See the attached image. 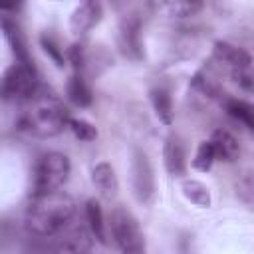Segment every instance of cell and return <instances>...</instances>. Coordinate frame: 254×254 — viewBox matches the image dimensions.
<instances>
[{
  "mask_svg": "<svg viewBox=\"0 0 254 254\" xmlns=\"http://www.w3.org/2000/svg\"><path fill=\"white\" fill-rule=\"evenodd\" d=\"M77 204L75 200L64 192V190H50V192H38L32 194L24 224L30 234L38 238H52L67 230L71 220L75 218Z\"/></svg>",
  "mask_w": 254,
  "mask_h": 254,
  "instance_id": "obj_1",
  "label": "cell"
},
{
  "mask_svg": "<svg viewBox=\"0 0 254 254\" xmlns=\"http://www.w3.org/2000/svg\"><path fill=\"white\" fill-rule=\"evenodd\" d=\"M69 119V111L58 95L38 91L32 99L22 103V111L18 115L16 125L20 131L32 137L50 139L67 129Z\"/></svg>",
  "mask_w": 254,
  "mask_h": 254,
  "instance_id": "obj_2",
  "label": "cell"
},
{
  "mask_svg": "<svg viewBox=\"0 0 254 254\" xmlns=\"http://www.w3.org/2000/svg\"><path fill=\"white\" fill-rule=\"evenodd\" d=\"M107 232L119 254H147V240L137 216L125 208L115 206L107 218Z\"/></svg>",
  "mask_w": 254,
  "mask_h": 254,
  "instance_id": "obj_3",
  "label": "cell"
},
{
  "mask_svg": "<svg viewBox=\"0 0 254 254\" xmlns=\"http://www.w3.org/2000/svg\"><path fill=\"white\" fill-rule=\"evenodd\" d=\"M71 175V163L65 153L48 151L38 157L32 171V194L62 190Z\"/></svg>",
  "mask_w": 254,
  "mask_h": 254,
  "instance_id": "obj_4",
  "label": "cell"
},
{
  "mask_svg": "<svg viewBox=\"0 0 254 254\" xmlns=\"http://www.w3.org/2000/svg\"><path fill=\"white\" fill-rule=\"evenodd\" d=\"M38 71L34 64H12L2 77V97L4 101L26 103L38 93Z\"/></svg>",
  "mask_w": 254,
  "mask_h": 254,
  "instance_id": "obj_5",
  "label": "cell"
},
{
  "mask_svg": "<svg viewBox=\"0 0 254 254\" xmlns=\"http://www.w3.org/2000/svg\"><path fill=\"white\" fill-rule=\"evenodd\" d=\"M131 187H133L135 198L141 204L153 202L155 190H157L155 171H153L147 151L141 147H133L131 151Z\"/></svg>",
  "mask_w": 254,
  "mask_h": 254,
  "instance_id": "obj_6",
  "label": "cell"
},
{
  "mask_svg": "<svg viewBox=\"0 0 254 254\" xmlns=\"http://www.w3.org/2000/svg\"><path fill=\"white\" fill-rule=\"evenodd\" d=\"M119 48L121 52L131 58L139 60L143 58V46H141V18L137 14H129L119 24Z\"/></svg>",
  "mask_w": 254,
  "mask_h": 254,
  "instance_id": "obj_7",
  "label": "cell"
},
{
  "mask_svg": "<svg viewBox=\"0 0 254 254\" xmlns=\"http://www.w3.org/2000/svg\"><path fill=\"white\" fill-rule=\"evenodd\" d=\"M101 16H103L101 2H95V0L81 2L79 6L73 8V12L69 16V28L75 36H83L101 22Z\"/></svg>",
  "mask_w": 254,
  "mask_h": 254,
  "instance_id": "obj_8",
  "label": "cell"
},
{
  "mask_svg": "<svg viewBox=\"0 0 254 254\" xmlns=\"http://www.w3.org/2000/svg\"><path fill=\"white\" fill-rule=\"evenodd\" d=\"M212 58L230 69V73L234 71H240V69H246L252 65V56L244 50V48H238L230 42H214V48H212Z\"/></svg>",
  "mask_w": 254,
  "mask_h": 254,
  "instance_id": "obj_9",
  "label": "cell"
},
{
  "mask_svg": "<svg viewBox=\"0 0 254 254\" xmlns=\"http://www.w3.org/2000/svg\"><path fill=\"white\" fill-rule=\"evenodd\" d=\"M163 163L169 175L183 177L187 173V153L185 145L177 135H169L163 143Z\"/></svg>",
  "mask_w": 254,
  "mask_h": 254,
  "instance_id": "obj_10",
  "label": "cell"
},
{
  "mask_svg": "<svg viewBox=\"0 0 254 254\" xmlns=\"http://www.w3.org/2000/svg\"><path fill=\"white\" fill-rule=\"evenodd\" d=\"M91 183L103 198H113L119 190V181L115 169L107 161H99L91 167Z\"/></svg>",
  "mask_w": 254,
  "mask_h": 254,
  "instance_id": "obj_11",
  "label": "cell"
},
{
  "mask_svg": "<svg viewBox=\"0 0 254 254\" xmlns=\"http://www.w3.org/2000/svg\"><path fill=\"white\" fill-rule=\"evenodd\" d=\"M91 240L93 236L87 228H73L58 242L52 254H91Z\"/></svg>",
  "mask_w": 254,
  "mask_h": 254,
  "instance_id": "obj_12",
  "label": "cell"
},
{
  "mask_svg": "<svg viewBox=\"0 0 254 254\" xmlns=\"http://www.w3.org/2000/svg\"><path fill=\"white\" fill-rule=\"evenodd\" d=\"M2 30H4V36H6L8 44L12 46L16 62H20V64H34V60L30 58V52L26 48V38H24L20 26L8 14H4V18H2Z\"/></svg>",
  "mask_w": 254,
  "mask_h": 254,
  "instance_id": "obj_13",
  "label": "cell"
},
{
  "mask_svg": "<svg viewBox=\"0 0 254 254\" xmlns=\"http://www.w3.org/2000/svg\"><path fill=\"white\" fill-rule=\"evenodd\" d=\"M212 149H214V155H216V161H224V163H232L238 155H240V145L236 141V137L226 131V129H216L212 131V135L208 137Z\"/></svg>",
  "mask_w": 254,
  "mask_h": 254,
  "instance_id": "obj_14",
  "label": "cell"
},
{
  "mask_svg": "<svg viewBox=\"0 0 254 254\" xmlns=\"http://www.w3.org/2000/svg\"><path fill=\"white\" fill-rule=\"evenodd\" d=\"M83 216H85L87 230L93 236V240H97L99 244H105V240H107V222H105V216H103V210H101L99 200L89 198L85 202Z\"/></svg>",
  "mask_w": 254,
  "mask_h": 254,
  "instance_id": "obj_15",
  "label": "cell"
},
{
  "mask_svg": "<svg viewBox=\"0 0 254 254\" xmlns=\"http://www.w3.org/2000/svg\"><path fill=\"white\" fill-rule=\"evenodd\" d=\"M65 93H67V99H69L75 107H89L91 101H93L91 87L87 85L83 73H71V77L67 79Z\"/></svg>",
  "mask_w": 254,
  "mask_h": 254,
  "instance_id": "obj_16",
  "label": "cell"
},
{
  "mask_svg": "<svg viewBox=\"0 0 254 254\" xmlns=\"http://www.w3.org/2000/svg\"><path fill=\"white\" fill-rule=\"evenodd\" d=\"M149 99H151L153 111H155V115L159 117V121L165 123V125H171V123H173V115H175L171 93H169L165 87L157 85V87H153V89L149 91Z\"/></svg>",
  "mask_w": 254,
  "mask_h": 254,
  "instance_id": "obj_17",
  "label": "cell"
},
{
  "mask_svg": "<svg viewBox=\"0 0 254 254\" xmlns=\"http://www.w3.org/2000/svg\"><path fill=\"white\" fill-rule=\"evenodd\" d=\"M224 109H226V113H228L234 121L242 123L246 129H250V131L254 133V103H252V101L238 99V97H230V99H226Z\"/></svg>",
  "mask_w": 254,
  "mask_h": 254,
  "instance_id": "obj_18",
  "label": "cell"
},
{
  "mask_svg": "<svg viewBox=\"0 0 254 254\" xmlns=\"http://www.w3.org/2000/svg\"><path fill=\"white\" fill-rule=\"evenodd\" d=\"M181 190L185 194V198L189 202H192L194 206H200V208H208L212 204V198H210V190L206 185H202L200 181H194V179H185L183 185H181Z\"/></svg>",
  "mask_w": 254,
  "mask_h": 254,
  "instance_id": "obj_19",
  "label": "cell"
},
{
  "mask_svg": "<svg viewBox=\"0 0 254 254\" xmlns=\"http://www.w3.org/2000/svg\"><path fill=\"white\" fill-rule=\"evenodd\" d=\"M216 163V155H214V149L210 145V141H200V145L196 147V153H194V159H192V169L196 171H210V167Z\"/></svg>",
  "mask_w": 254,
  "mask_h": 254,
  "instance_id": "obj_20",
  "label": "cell"
},
{
  "mask_svg": "<svg viewBox=\"0 0 254 254\" xmlns=\"http://www.w3.org/2000/svg\"><path fill=\"white\" fill-rule=\"evenodd\" d=\"M67 129H69L71 135H73L75 139H79V141H93V139H97V127H95L93 123H89L87 119L71 117Z\"/></svg>",
  "mask_w": 254,
  "mask_h": 254,
  "instance_id": "obj_21",
  "label": "cell"
},
{
  "mask_svg": "<svg viewBox=\"0 0 254 254\" xmlns=\"http://www.w3.org/2000/svg\"><path fill=\"white\" fill-rule=\"evenodd\" d=\"M169 16L175 18H189L194 16L198 10H202V2H165L161 6Z\"/></svg>",
  "mask_w": 254,
  "mask_h": 254,
  "instance_id": "obj_22",
  "label": "cell"
},
{
  "mask_svg": "<svg viewBox=\"0 0 254 254\" xmlns=\"http://www.w3.org/2000/svg\"><path fill=\"white\" fill-rule=\"evenodd\" d=\"M40 44H42V48H44V52L52 58V62L58 65V67H64L65 65V56H64V50L58 46V42L50 36V34H44L42 38H40Z\"/></svg>",
  "mask_w": 254,
  "mask_h": 254,
  "instance_id": "obj_23",
  "label": "cell"
},
{
  "mask_svg": "<svg viewBox=\"0 0 254 254\" xmlns=\"http://www.w3.org/2000/svg\"><path fill=\"white\" fill-rule=\"evenodd\" d=\"M232 77H234V81H236L244 91L254 93V64H252L250 67H246V69L234 71Z\"/></svg>",
  "mask_w": 254,
  "mask_h": 254,
  "instance_id": "obj_24",
  "label": "cell"
}]
</instances>
